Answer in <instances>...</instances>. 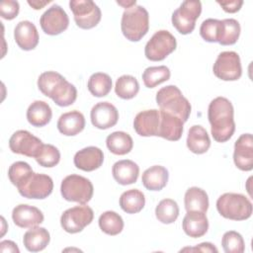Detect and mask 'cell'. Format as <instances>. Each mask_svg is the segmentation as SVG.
I'll return each mask as SVG.
<instances>
[{
  "label": "cell",
  "instance_id": "cell-26",
  "mask_svg": "<svg viewBox=\"0 0 253 253\" xmlns=\"http://www.w3.org/2000/svg\"><path fill=\"white\" fill-rule=\"evenodd\" d=\"M50 235L44 227L35 226L25 232L23 243L30 252H39L43 250L49 243Z\"/></svg>",
  "mask_w": 253,
  "mask_h": 253
},
{
  "label": "cell",
  "instance_id": "cell-14",
  "mask_svg": "<svg viewBox=\"0 0 253 253\" xmlns=\"http://www.w3.org/2000/svg\"><path fill=\"white\" fill-rule=\"evenodd\" d=\"M42 144V141L39 137L25 129L15 131L9 139V147L13 153L34 158Z\"/></svg>",
  "mask_w": 253,
  "mask_h": 253
},
{
  "label": "cell",
  "instance_id": "cell-37",
  "mask_svg": "<svg viewBox=\"0 0 253 253\" xmlns=\"http://www.w3.org/2000/svg\"><path fill=\"white\" fill-rule=\"evenodd\" d=\"M170 69L165 65L147 67L142 73V80L147 88H154L157 85L169 80Z\"/></svg>",
  "mask_w": 253,
  "mask_h": 253
},
{
  "label": "cell",
  "instance_id": "cell-38",
  "mask_svg": "<svg viewBox=\"0 0 253 253\" xmlns=\"http://www.w3.org/2000/svg\"><path fill=\"white\" fill-rule=\"evenodd\" d=\"M35 159L41 166L51 168L58 164L60 160V152L52 144H42Z\"/></svg>",
  "mask_w": 253,
  "mask_h": 253
},
{
  "label": "cell",
  "instance_id": "cell-43",
  "mask_svg": "<svg viewBox=\"0 0 253 253\" xmlns=\"http://www.w3.org/2000/svg\"><path fill=\"white\" fill-rule=\"evenodd\" d=\"M217 4L221 6L223 11L227 13H235L240 10L243 5V1L241 0H229V1H217Z\"/></svg>",
  "mask_w": 253,
  "mask_h": 253
},
{
  "label": "cell",
  "instance_id": "cell-27",
  "mask_svg": "<svg viewBox=\"0 0 253 253\" xmlns=\"http://www.w3.org/2000/svg\"><path fill=\"white\" fill-rule=\"evenodd\" d=\"M187 147L196 154L206 153L211 146V139L207 130L200 125L190 127L187 136Z\"/></svg>",
  "mask_w": 253,
  "mask_h": 253
},
{
  "label": "cell",
  "instance_id": "cell-13",
  "mask_svg": "<svg viewBox=\"0 0 253 253\" xmlns=\"http://www.w3.org/2000/svg\"><path fill=\"white\" fill-rule=\"evenodd\" d=\"M40 24L46 35L56 36L68 28L69 18L63 8L53 4L41 16Z\"/></svg>",
  "mask_w": 253,
  "mask_h": 253
},
{
  "label": "cell",
  "instance_id": "cell-35",
  "mask_svg": "<svg viewBox=\"0 0 253 253\" xmlns=\"http://www.w3.org/2000/svg\"><path fill=\"white\" fill-rule=\"evenodd\" d=\"M139 91V83L137 79L131 75H122L116 81L115 92L118 97L129 100L134 98Z\"/></svg>",
  "mask_w": 253,
  "mask_h": 253
},
{
  "label": "cell",
  "instance_id": "cell-31",
  "mask_svg": "<svg viewBox=\"0 0 253 253\" xmlns=\"http://www.w3.org/2000/svg\"><path fill=\"white\" fill-rule=\"evenodd\" d=\"M144 194L137 189L127 190L120 197V206L126 213H137L144 208Z\"/></svg>",
  "mask_w": 253,
  "mask_h": 253
},
{
  "label": "cell",
  "instance_id": "cell-15",
  "mask_svg": "<svg viewBox=\"0 0 253 253\" xmlns=\"http://www.w3.org/2000/svg\"><path fill=\"white\" fill-rule=\"evenodd\" d=\"M233 161L242 171L253 169V137L251 133L241 134L234 143Z\"/></svg>",
  "mask_w": 253,
  "mask_h": 253
},
{
  "label": "cell",
  "instance_id": "cell-47",
  "mask_svg": "<svg viewBox=\"0 0 253 253\" xmlns=\"http://www.w3.org/2000/svg\"><path fill=\"white\" fill-rule=\"evenodd\" d=\"M117 3H118L119 5H121V6H123V7L126 8V9H128V8H130V7H133V6H135V4H136L135 0H134V1H117Z\"/></svg>",
  "mask_w": 253,
  "mask_h": 253
},
{
  "label": "cell",
  "instance_id": "cell-23",
  "mask_svg": "<svg viewBox=\"0 0 253 253\" xmlns=\"http://www.w3.org/2000/svg\"><path fill=\"white\" fill-rule=\"evenodd\" d=\"M85 127V118L82 113L73 110L62 114L57 121V128L66 136H73L81 132Z\"/></svg>",
  "mask_w": 253,
  "mask_h": 253
},
{
  "label": "cell",
  "instance_id": "cell-32",
  "mask_svg": "<svg viewBox=\"0 0 253 253\" xmlns=\"http://www.w3.org/2000/svg\"><path fill=\"white\" fill-rule=\"evenodd\" d=\"M240 35V25L235 19H224L220 21L217 42L221 45L234 44Z\"/></svg>",
  "mask_w": 253,
  "mask_h": 253
},
{
  "label": "cell",
  "instance_id": "cell-19",
  "mask_svg": "<svg viewBox=\"0 0 253 253\" xmlns=\"http://www.w3.org/2000/svg\"><path fill=\"white\" fill-rule=\"evenodd\" d=\"M76 168L91 172L100 168L104 162L103 151L96 146H88L77 151L73 158Z\"/></svg>",
  "mask_w": 253,
  "mask_h": 253
},
{
  "label": "cell",
  "instance_id": "cell-28",
  "mask_svg": "<svg viewBox=\"0 0 253 253\" xmlns=\"http://www.w3.org/2000/svg\"><path fill=\"white\" fill-rule=\"evenodd\" d=\"M52 117V111L50 106L41 100L34 101L27 110L28 122L37 127H42L47 125Z\"/></svg>",
  "mask_w": 253,
  "mask_h": 253
},
{
  "label": "cell",
  "instance_id": "cell-30",
  "mask_svg": "<svg viewBox=\"0 0 253 253\" xmlns=\"http://www.w3.org/2000/svg\"><path fill=\"white\" fill-rule=\"evenodd\" d=\"M185 209L187 211H197L207 212L209 209V197L205 190L198 187L189 188L184 197Z\"/></svg>",
  "mask_w": 253,
  "mask_h": 253
},
{
  "label": "cell",
  "instance_id": "cell-20",
  "mask_svg": "<svg viewBox=\"0 0 253 253\" xmlns=\"http://www.w3.org/2000/svg\"><path fill=\"white\" fill-rule=\"evenodd\" d=\"M14 39L21 49L32 50L39 43V33L36 26L30 21L19 22L14 29Z\"/></svg>",
  "mask_w": 253,
  "mask_h": 253
},
{
  "label": "cell",
  "instance_id": "cell-3",
  "mask_svg": "<svg viewBox=\"0 0 253 253\" xmlns=\"http://www.w3.org/2000/svg\"><path fill=\"white\" fill-rule=\"evenodd\" d=\"M156 103L160 111L177 116L184 123L190 117L192 110L191 104L175 85H168L158 90L156 93Z\"/></svg>",
  "mask_w": 253,
  "mask_h": 253
},
{
  "label": "cell",
  "instance_id": "cell-25",
  "mask_svg": "<svg viewBox=\"0 0 253 253\" xmlns=\"http://www.w3.org/2000/svg\"><path fill=\"white\" fill-rule=\"evenodd\" d=\"M169 174L165 167L161 165H153L147 168L141 177L142 185L149 191H160L168 182Z\"/></svg>",
  "mask_w": 253,
  "mask_h": 253
},
{
  "label": "cell",
  "instance_id": "cell-45",
  "mask_svg": "<svg viewBox=\"0 0 253 253\" xmlns=\"http://www.w3.org/2000/svg\"><path fill=\"white\" fill-rule=\"evenodd\" d=\"M0 252H13V253H19L20 250L17 246V244L11 240H3L0 242Z\"/></svg>",
  "mask_w": 253,
  "mask_h": 253
},
{
  "label": "cell",
  "instance_id": "cell-6",
  "mask_svg": "<svg viewBox=\"0 0 253 253\" xmlns=\"http://www.w3.org/2000/svg\"><path fill=\"white\" fill-rule=\"evenodd\" d=\"M60 193L62 198L68 202L86 204L92 199L94 188L89 179L71 174L62 180Z\"/></svg>",
  "mask_w": 253,
  "mask_h": 253
},
{
  "label": "cell",
  "instance_id": "cell-9",
  "mask_svg": "<svg viewBox=\"0 0 253 253\" xmlns=\"http://www.w3.org/2000/svg\"><path fill=\"white\" fill-rule=\"evenodd\" d=\"M202 12L200 1H184L172 14V25L182 35L191 34Z\"/></svg>",
  "mask_w": 253,
  "mask_h": 253
},
{
  "label": "cell",
  "instance_id": "cell-2",
  "mask_svg": "<svg viewBox=\"0 0 253 253\" xmlns=\"http://www.w3.org/2000/svg\"><path fill=\"white\" fill-rule=\"evenodd\" d=\"M38 87L59 107L70 106L77 98L75 86L55 71L42 72L38 78Z\"/></svg>",
  "mask_w": 253,
  "mask_h": 253
},
{
  "label": "cell",
  "instance_id": "cell-22",
  "mask_svg": "<svg viewBox=\"0 0 253 253\" xmlns=\"http://www.w3.org/2000/svg\"><path fill=\"white\" fill-rule=\"evenodd\" d=\"M184 232L193 238L204 236L209 229V220L206 212L190 211H187L182 221Z\"/></svg>",
  "mask_w": 253,
  "mask_h": 253
},
{
  "label": "cell",
  "instance_id": "cell-1",
  "mask_svg": "<svg viewBox=\"0 0 253 253\" xmlns=\"http://www.w3.org/2000/svg\"><path fill=\"white\" fill-rule=\"evenodd\" d=\"M233 114L231 102L224 97H216L210 103L208 118L211 135L215 141L225 142L233 135L235 131Z\"/></svg>",
  "mask_w": 253,
  "mask_h": 253
},
{
  "label": "cell",
  "instance_id": "cell-29",
  "mask_svg": "<svg viewBox=\"0 0 253 253\" xmlns=\"http://www.w3.org/2000/svg\"><path fill=\"white\" fill-rule=\"evenodd\" d=\"M108 149L116 155H125L130 152L133 147L131 136L125 131H114L106 138Z\"/></svg>",
  "mask_w": 253,
  "mask_h": 253
},
{
  "label": "cell",
  "instance_id": "cell-12",
  "mask_svg": "<svg viewBox=\"0 0 253 253\" xmlns=\"http://www.w3.org/2000/svg\"><path fill=\"white\" fill-rule=\"evenodd\" d=\"M213 74L223 81H235L241 77L240 57L235 51L220 52L212 66Z\"/></svg>",
  "mask_w": 253,
  "mask_h": 253
},
{
  "label": "cell",
  "instance_id": "cell-5",
  "mask_svg": "<svg viewBox=\"0 0 253 253\" xmlns=\"http://www.w3.org/2000/svg\"><path fill=\"white\" fill-rule=\"evenodd\" d=\"M216 210L224 218L245 220L252 214V204L242 194L225 193L217 199Z\"/></svg>",
  "mask_w": 253,
  "mask_h": 253
},
{
  "label": "cell",
  "instance_id": "cell-46",
  "mask_svg": "<svg viewBox=\"0 0 253 253\" xmlns=\"http://www.w3.org/2000/svg\"><path fill=\"white\" fill-rule=\"evenodd\" d=\"M48 3H50V1L49 0H46V1H38V0H35V1H28V4L32 7V8H34L35 10H40V9H42V8H43L46 4H48Z\"/></svg>",
  "mask_w": 253,
  "mask_h": 253
},
{
  "label": "cell",
  "instance_id": "cell-36",
  "mask_svg": "<svg viewBox=\"0 0 253 253\" xmlns=\"http://www.w3.org/2000/svg\"><path fill=\"white\" fill-rule=\"evenodd\" d=\"M155 215L164 224L173 223L179 216L178 204L172 199H163L156 206Z\"/></svg>",
  "mask_w": 253,
  "mask_h": 253
},
{
  "label": "cell",
  "instance_id": "cell-34",
  "mask_svg": "<svg viewBox=\"0 0 253 253\" xmlns=\"http://www.w3.org/2000/svg\"><path fill=\"white\" fill-rule=\"evenodd\" d=\"M98 222L101 230L108 235H118L124 229V220L122 216L113 211L103 212L100 215Z\"/></svg>",
  "mask_w": 253,
  "mask_h": 253
},
{
  "label": "cell",
  "instance_id": "cell-42",
  "mask_svg": "<svg viewBox=\"0 0 253 253\" xmlns=\"http://www.w3.org/2000/svg\"><path fill=\"white\" fill-rule=\"evenodd\" d=\"M20 6L17 1L5 0L0 4V14L1 17L6 20H13L19 14Z\"/></svg>",
  "mask_w": 253,
  "mask_h": 253
},
{
  "label": "cell",
  "instance_id": "cell-39",
  "mask_svg": "<svg viewBox=\"0 0 253 253\" xmlns=\"http://www.w3.org/2000/svg\"><path fill=\"white\" fill-rule=\"evenodd\" d=\"M223 251L226 253H242L245 250V243L240 233L234 230L226 231L221 239Z\"/></svg>",
  "mask_w": 253,
  "mask_h": 253
},
{
  "label": "cell",
  "instance_id": "cell-44",
  "mask_svg": "<svg viewBox=\"0 0 253 253\" xmlns=\"http://www.w3.org/2000/svg\"><path fill=\"white\" fill-rule=\"evenodd\" d=\"M182 251H199V252H217L218 250H217V248L213 245V244H211V243H210V242H203V243H201V244H199L198 246H196V247H192V248H189V247H187V248H183L182 250H181V252Z\"/></svg>",
  "mask_w": 253,
  "mask_h": 253
},
{
  "label": "cell",
  "instance_id": "cell-24",
  "mask_svg": "<svg viewBox=\"0 0 253 253\" xmlns=\"http://www.w3.org/2000/svg\"><path fill=\"white\" fill-rule=\"evenodd\" d=\"M114 179L121 185H130L136 182L139 175L138 165L129 159L117 161L112 168Z\"/></svg>",
  "mask_w": 253,
  "mask_h": 253
},
{
  "label": "cell",
  "instance_id": "cell-4",
  "mask_svg": "<svg viewBox=\"0 0 253 253\" xmlns=\"http://www.w3.org/2000/svg\"><path fill=\"white\" fill-rule=\"evenodd\" d=\"M121 29L126 40L130 42L140 41L149 29V15L147 10L140 5L126 9L122 16Z\"/></svg>",
  "mask_w": 253,
  "mask_h": 253
},
{
  "label": "cell",
  "instance_id": "cell-33",
  "mask_svg": "<svg viewBox=\"0 0 253 253\" xmlns=\"http://www.w3.org/2000/svg\"><path fill=\"white\" fill-rule=\"evenodd\" d=\"M87 88L93 96L105 97L112 89V79L107 73L96 72L90 76Z\"/></svg>",
  "mask_w": 253,
  "mask_h": 253
},
{
  "label": "cell",
  "instance_id": "cell-18",
  "mask_svg": "<svg viewBox=\"0 0 253 253\" xmlns=\"http://www.w3.org/2000/svg\"><path fill=\"white\" fill-rule=\"evenodd\" d=\"M42 212L36 207L21 204L16 206L12 211L14 223L22 228H32L43 221Z\"/></svg>",
  "mask_w": 253,
  "mask_h": 253
},
{
  "label": "cell",
  "instance_id": "cell-8",
  "mask_svg": "<svg viewBox=\"0 0 253 253\" xmlns=\"http://www.w3.org/2000/svg\"><path fill=\"white\" fill-rule=\"evenodd\" d=\"M177 46L175 37L166 30L157 31L144 47L145 57L151 61H160L172 53Z\"/></svg>",
  "mask_w": 253,
  "mask_h": 253
},
{
  "label": "cell",
  "instance_id": "cell-11",
  "mask_svg": "<svg viewBox=\"0 0 253 253\" xmlns=\"http://www.w3.org/2000/svg\"><path fill=\"white\" fill-rule=\"evenodd\" d=\"M94 218L93 210L81 204L63 211L60 216L61 227L68 233H77L89 225Z\"/></svg>",
  "mask_w": 253,
  "mask_h": 253
},
{
  "label": "cell",
  "instance_id": "cell-21",
  "mask_svg": "<svg viewBox=\"0 0 253 253\" xmlns=\"http://www.w3.org/2000/svg\"><path fill=\"white\" fill-rule=\"evenodd\" d=\"M160 125L158 135L170 141H177L181 138L184 130V122L177 116L160 111Z\"/></svg>",
  "mask_w": 253,
  "mask_h": 253
},
{
  "label": "cell",
  "instance_id": "cell-40",
  "mask_svg": "<svg viewBox=\"0 0 253 253\" xmlns=\"http://www.w3.org/2000/svg\"><path fill=\"white\" fill-rule=\"evenodd\" d=\"M32 172L33 169L27 162L16 161L9 167L8 177L10 182L17 187Z\"/></svg>",
  "mask_w": 253,
  "mask_h": 253
},
{
  "label": "cell",
  "instance_id": "cell-41",
  "mask_svg": "<svg viewBox=\"0 0 253 253\" xmlns=\"http://www.w3.org/2000/svg\"><path fill=\"white\" fill-rule=\"evenodd\" d=\"M220 28V20L217 19H207L200 27L201 37L209 42H217Z\"/></svg>",
  "mask_w": 253,
  "mask_h": 253
},
{
  "label": "cell",
  "instance_id": "cell-7",
  "mask_svg": "<svg viewBox=\"0 0 253 253\" xmlns=\"http://www.w3.org/2000/svg\"><path fill=\"white\" fill-rule=\"evenodd\" d=\"M17 189L20 195L27 199L42 200L52 193L53 181L48 175L32 172L17 186Z\"/></svg>",
  "mask_w": 253,
  "mask_h": 253
},
{
  "label": "cell",
  "instance_id": "cell-10",
  "mask_svg": "<svg viewBox=\"0 0 253 253\" xmlns=\"http://www.w3.org/2000/svg\"><path fill=\"white\" fill-rule=\"evenodd\" d=\"M69 7L73 13L76 25L81 29H92L101 21V10L91 0H72L69 2Z\"/></svg>",
  "mask_w": 253,
  "mask_h": 253
},
{
  "label": "cell",
  "instance_id": "cell-17",
  "mask_svg": "<svg viewBox=\"0 0 253 253\" xmlns=\"http://www.w3.org/2000/svg\"><path fill=\"white\" fill-rule=\"evenodd\" d=\"M160 125V112L156 109L139 112L133 120V128L140 136H157Z\"/></svg>",
  "mask_w": 253,
  "mask_h": 253
},
{
  "label": "cell",
  "instance_id": "cell-16",
  "mask_svg": "<svg viewBox=\"0 0 253 253\" xmlns=\"http://www.w3.org/2000/svg\"><path fill=\"white\" fill-rule=\"evenodd\" d=\"M92 125L99 129H107L114 126L119 120L117 108L110 102H99L90 113Z\"/></svg>",
  "mask_w": 253,
  "mask_h": 253
}]
</instances>
